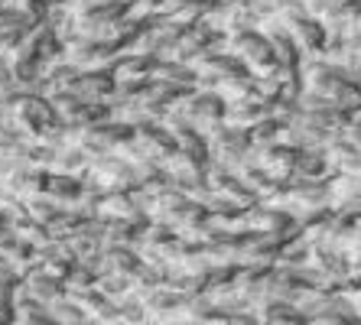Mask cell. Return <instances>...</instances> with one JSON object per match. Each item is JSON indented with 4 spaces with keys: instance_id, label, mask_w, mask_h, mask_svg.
Segmentation results:
<instances>
[{
    "instance_id": "cell-1",
    "label": "cell",
    "mask_w": 361,
    "mask_h": 325,
    "mask_svg": "<svg viewBox=\"0 0 361 325\" xmlns=\"http://www.w3.org/2000/svg\"><path fill=\"white\" fill-rule=\"evenodd\" d=\"M85 189L98 192V195H111V192H137V173L134 163L121 153H108L98 157L85 176Z\"/></svg>"
},
{
    "instance_id": "cell-2",
    "label": "cell",
    "mask_w": 361,
    "mask_h": 325,
    "mask_svg": "<svg viewBox=\"0 0 361 325\" xmlns=\"http://www.w3.org/2000/svg\"><path fill=\"white\" fill-rule=\"evenodd\" d=\"M118 56H121V49L118 46H108V42L72 39L66 46V62L75 66L78 72H111Z\"/></svg>"
},
{
    "instance_id": "cell-3",
    "label": "cell",
    "mask_w": 361,
    "mask_h": 325,
    "mask_svg": "<svg viewBox=\"0 0 361 325\" xmlns=\"http://www.w3.org/2000/svg\"><path fill=\"white\" fill-rule=\"evenodd\" d=\"M114 88H118V82H114L111 72H78V78L72 82V88L66 94L85 101V104H108Z\"/></svg>"
},
{
    "instance_id": "cell-4",
    "label": "cell",
    "mask_w": 361,
    "mask_h": 325,
    "mask_svg": "<svg viewBox=\"0 0 361 325\" xmlns=\"http://www.w3.org/2000/svg\"><path fill=\"white\" fill-rule=\"evenodd\" d=\"M140 264H143V250L140 247H130V244H104V250H101V264H98V276H104V274L134 276Z\"/></svg>"
},
{
    "instance_id": "cell-5",
    "label": "cell",
    "mask_w": 361,
    "mask_h": 325,
    "mask_svg": "<svg viewBox=\"0 0 361 325\" xmlns=\"http://www.w3.org/2000/svg\"><path fill=\"white\" fill-rule=\"evenodd\" d=\"M101 221H153L137 202V192H111L101 199Z\"/></svg>"
},
{
    "instance_id": "cell-6",
    "label": "cell",
    "mask_w": 361,
    "mask_h": 325,
    "mask_svg": "<svg viewBox=\"0 0 361 325\" xmlns=\"http://www.w3.org/2000/svg\"><path fill=\"white\" fill-rule=\"evenodd\" d=\"M36 257H39V267L49 276L62 280V283H66L68 276H72V270L78 267V257H75V250H72L68 241H49Z\"/></svg>"
},
{
    "instance_id": "cell-7",
    "label": "cell",
    "mask_w": 361,
    "mask_h": 325,
    "mask_svg": "<svg viewBox=\"0 0 361 325\" xmlns=\"http://www.w3.org/2000/svg\"><path fill=\"white\" fill-rule=\"evenodd\" d=\"M20 290H23L26 296H33L36 302H42V306H52L56 300H62V296H66L68 286L62 283V280H56V276H49L42 267H33L30 274L23 276Z\"/></svg>"
},
{
    "instance_id": "cell-8",
    "label": "cell",
    "mask_w": 361,
    "mask_h": 325,
    "mask_svg": "<svg viewBox=\"0 0 361 325\" xmlns=\"http://www.w3.org/2000/svg\"><path fill=\"white\" fill-rule=\"evenodd\" d=\"M94 157L88 150L78 147V140H68L62 147H56V163H52V173H68V176H88Z\"/></svg>"
},
{
    "instance_id": "cell-9",
    "label": "cell",
    "mask_w": 361,
    "mask_h": 325,
    "mask_svg": "<svg viewBox=\"0 0 361 325\" xmlns=\"http://www.w3.org/2000/svg\"><path fill=\"white\" fill-rule=\"evenodd\" d=\"M153 66H157V59L147 56V52H121L114 68H111V75L114 82H130V78H153Z\"/></svg>"
},
{
    "instance_id": "cell-10",
    "label": "cell",
    "mask_w": 361,
    "mask_h": 325,
    "mask_svg": "<svg viewBox=\"0 0 361 325\" xmlns=\"http://www.w3.org/2000/svg\"><path fill=\"white\" fill-rule=\"evenodd\" d=\"M46 195H52L62 205H72L75 199L85 195V176H68V173H46Z\"/></svg>"
},
{
    "instance_id": "cell-11",
    "label": "cell",
    "mask_w": 361,
    "mask_h": 325,
    "mask_svg": "<svg viewBox=\"0 0 361 325\" xmlns=\"http://www.w3.org/2000/svg\"><path fill=\"white\" fill-rule=\"evenodd\" d=\"M153 82L183 85V88H199V72L192 66H183L176 59H157L153 66Z\"/></svg>"
},
{
    "instance_id": "cell-12",
    "label": "cell",
    "mask_w": 361,
    "mask_h": 325,
    "mask_svg": "<svg viewBox=\"0 0 361 325\" xmlns=\"http://www.w3.org/2000/svg\"><path fill=\"white\" fill-rule=\"evenodd\" d=\"M23 205H26V211H30V218H33V221H39V225H46V228H49L56 218L66 215V205H62V202H56L52 195H46V192L30 195Z\"/></svg>"
},
{
    "instance_id": "cell-13",
    "label": "cell",
    "mask_w": 361,
    "mask_h": 325,
    "mask_svg": "<svg viewBox=\"0 0 361 325\" xmlns=\"http://www.w3.org/2000/svg\"><path fill=\"white\" fill-rule=\"evenodd\" d=\"M49 316H52V322L56 325H85V322H92V316L85 312L82 306H78L72 296H62V300H56L49 306Z\"/></svg>"
},
{
    "instance_id": "cell-14",
    "label": "cell",
    "mask_w": 361,
    "mask_h": 325,
    "mask_svg": "<svg viewBox=\"0 0 361 325\" xmlns=\"http://www.w3.org/2000/svg\"><path fill=\"white\" fill-rule=\"evenodd\" d=\"M98 290L108 296V300H124L127 293H134V280L130 276H121V274H104L98 276Z\"/></svg>"
},
{
    "instance_id": "cell-15",
    "label": "cell",
    "mask_w": 361,
    "mask_h": 325,
    "mask_svg": "<svg viewBox=\"0 0 361 325\" xmlns=\"http://www.w3.org/2000/svg\"><path fill=\"white\" fill-rule=\"evenodd\" d=\"M0 283H7V286H20V283H23V274H20L17 264H13L4 250H0Z\"/></svg>"
},
{
    "instance_id": "cell-16",
    "label": "cell",
    "mask_w": 361,
    "mask_h": 325,
    "mask_svg": "<svg viewBox=\"0 0 361 325\" xmlns=\"http://www.w3.org/2000/svg\"><path fill=\"white\" fill-rule=\"evenodd\" d=\"M23 39H26V36L10 33V30H0V59H10V52L17 49Z\"/></svg>"
},
{
    "instance_id": "cell-17",
    "label": "cell",
    "mask_w": 361,
    "mask_h": 325,
    "mask_svg": "<svg viewBox=\"0 0 361 325\" xmlns=\"http://www.w3.org/2000/svg\"><path fill=\"white\" fill-rule=\"evenodd\" d=\"M0 325H17V306L0 302Z\"/></svg>"
},
{
    "instance_id": "cell-18",
    "label": "cell",
    "mask_w": 361,
    "mask_h": 325,
    "mask_svg": "<svg viewBox=\"0 0 361 325\" xmlns=\"http://www.w3.org/2000/svg\"><path fill=\"white\" fill-rule=\"evenodd\" d=\"M4 7H10V0H0V10H4Z\"/></svg>"
}]
</instances>
